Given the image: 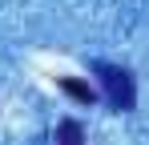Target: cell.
I'll list each match as a JSON object with an SVG mask.
<instances>
[{"label":"cell","mask_w":149,"mask_h":145,"mask_svg":"<svg viewBox=\"0 0 149 145\" xmlns=\"http://www.w3.org/2000/svg\"><path fill=\"white\" fill-rule=\"evenodd\" d=\"M93 72L101 77V89H105L109 105H113L117 113H129V109L137 105V89H133V77H129L125 69H117V65H105V61H97V65H93Z\"/></svg>","instance_id":"obj_1"},{"label":"cell","mask_w":149,"mask_h":145,"mask_svg":"<svg viewBox=\"0 0 149 145\" xmlns=\"http://www.w3.org/2000/svg\"><path fill=\"white\" fill-rule=\"evenodd\" d=\"M56 85L73 97V101H81V105H93V101H97V89H93L89 81H81V77H56Z\"/></svg>","instance_id":"obj_2"},{"label":"cell","mask_w":149,"mask_h":145,"mask_svg":"<svg viewBox=\"0 0 149 145\" xmlns=\"http://www.w3.org/2000/svg\"><path fill=\"white\" fill-rule=\"evenodd\" d=\"M56 145H85V129H81V121L65 117L56 125Z\"/></svg>","instance_id":"obj_3"}]
</instances>
